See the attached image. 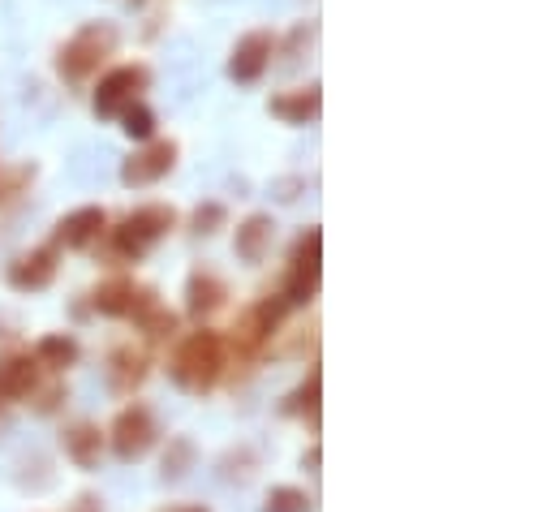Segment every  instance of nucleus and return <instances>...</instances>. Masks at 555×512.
Returning a JSON list of instances; mask_svg holds the SVG:
<instances>
[{"mask_svg":"<svg viewBox=\"0 0 555 512\" xmlns=\"http://www.w3.org/2000/svg\"><path fill=\"white\" fill-rule=\"evenodd\" d=\"M319 272H323V233L306 229L302 241L293 246V267L284 280V302H310L319 293Z\"/></svg>","mask_w":555,"mask_h":512,"instance_id":"39448f33","label":"nucleus"},{"mask_svg":"<svg viewBox=\"0 0 555 512\" xmlns=\"http://www.w3.org/2000/svg\"><path fill=\"white\" fill-rule=\"evenodd\" d=\"M168 512H207V508H194V504H185V508H168Z\"/></svg>","mask_w":555,"mask_h":512,"instance_id":"393cba45","label":"nucleus"},{"mask_svg":"<svg viewBox=\"0 0 555 512\" xmlns=\"http://www.w3.org/2000/svg\"><path fill=\"white\" fill-rule=\"evenodd\" d=\"M263 512H310V495L297 491V487H276L272 495H267Z\"/></svg>","mask_w":555,"mask_h":512,"instance_id":"aec40b11","label":"nucleus"},{"mask_svg":"<svg viewBox=\"0 0 555 512\" xmlns=\"http://www.w3.org/2000/svg\"><path fill=\"white\" fill-rule=\"evenodd\" d=\"M104 207H78L74 216H65L61 224H56V246H65V250H87L91 241L104 233Z\"/></svg>","mask_w":555,"mask_h":512,"instance_id":"1a4fd4ad","label":"nucleus"},{"mask_svg":"<svg viewBox=\"0 0 555 512\" xmlns=\"http://www.w3.org/2000/svg\"><path fill=\"white\" fill-rule=\"evenodd\" d=\"M190 461H194V448L185 444V439H177V444H173V452H168V457H164V474H168V478H181L185 469H190Z\"/></svg>","mask_w":555,"mask_h":512,"instance_id":"4be33fe9","label":"nucleus"},{"mask_svg":"<svg viewBox=\"0 0 555 512\" xmlns=\"http://www.w3.org/2000/svg\"><path fill=\"white\" fill-rule=\"evenodd\" d=\"M323 112V95L319 87H302V91H284L272 99V117H280L284 125H315Z\"/></svg>","mask_w":555,"mask_h":512,"instance_id":"9d476101","label":"nucleus"},{"mask_svg":"<svg viewBox=\"0 0 555 512\" xmlns=\"http://www.w3.org/2000/svg\"><path fill=\"white\" fill-rule=\"evenodd\" d=\"M319 383H323V375L319 371H310V379H306V388L302 392H297L293 396V414H302V409H306V414H315V409H319Z\"/></svg>","mask_w":555,"mask_h":512,"instance_id":"412c9836","label":"nucleus"},{"mask_svg":"<svg viewBox=\"0 0 555 512\" xmlns=\"http://www.w3.org/2000/svg\"><path fill=\"white\" fill-rule=\"evenodd\" d=\"M224 371V340L216 332H190L181 340L177 358L168 362V375H173L177 388L203 396L207 388H216V379Z\"/></svg>","mask_w":555,"mask_h":512,"instance_id":"f257e3e1","label":"nucleus"},{"mask_svg":"<svg viewBox=\"0 0 555 512\" xmlns=\"http://www.w3.org/2000/svg\"><path fill=\"white\" fill-rule=\"evenodd\" d=\"M35 392V362L5 358L0 362V396H31Z\"/></svg>","mask_w":555,"mask_h":512,"instance_id":"dca6fc26","label":"nucleus"},{"mask_svg":"<svg viewBox=\"0 0 555 512\" xmlns=\"http://www.w3.org/2000/svg\"><path fill=\"white\" fill-rule=\"evenodd\" d=\"M173 207H160V203H151V207H138L134 216H125V224L117 229V250L125 254V259H138V254H147L155 241H160L168 229H173Z\"/></svg>","mask_w":555,"mask_h":512,"instance_id":"20e7f679","label":"nucleus"},{"mask_svg":"<svg viewBox=\"0 0 555 512\" xmlns=\"http://www.w3.org/2000/svg\"><path fill=\"white\" fill-rule=\"evenodd\" d=\"M112 48H117V31L104 22H87L82 31H74L65 39L61 56H56V69H61L69 82H82L104 65V56H112Z\"/></svg>","mask_w":555,"mask_h":512,"instance_id":"f03ea898","label":"nucleus"},{"mask_svg":"<svg viewBox=\"0 0 555 512\" xmlns=\"http://www.w3.org/2000/svg\"><path fill=\"white\" fill-rule=\"evenodd\" d=\"M35 358L44 366H52V371H65V366L78 362V340L74 336H44L35 349Z\"/></svg>","mask_w":555,"mask_h":512,"instance_id":"a211bd4d","label":"nucleus"},{"mask_svg":"<svg viewBox=\"0 0 555 512\" xmlns=\"http://www.w3.org/2000/svg\"><path fill=\"white\" fill-rule=\"evenodd\" d=\"M185 297H190V310L198 319L211 315V310H220L224 306V297H229V289H224V280L220 276H211V272H194L190 276V289H185Z\"/></svg>","mask_w":555,"mask_h":512,"instance_id":"4468645a","label":"nucleus"},{"mask_svg":"<svg viewBox=\"0 0 555 512\" xmlns=\"http://www.w3.org/2000/svg\"><path fill=\"white\" fill-rule=\"evenodd\" d=\"M142 375H147V358L134 349H121V353H112V366H108V379H112V388H121V392H130L142 383Z\"/></svg>","mask_w":555,"mask_h":512,"instance_id":"f3484780","label":"nucleus"},{"mask_svg":"<svg viewBox=\"0 0 555 512\" xmlns=\"http://www.w3.org/2000/svg\"><path fill=\"white\" fill-rule=\"evenodd\" d=\"M173 164H177V142H147L121 164V181L125 186H155L160 177L173 173Z\"/></svg>","mask_w":555,"mask_h":512,"instance_id":"6e6552de","label":"nucleus"},{"mask_svg":"<svg viewBox=\"0 0 555 512\" xmlns=\"http://www.w3.org/2000/svg\"><path fill=\"white\" fill-rule=\"evenodd\" d=\"M74 512H104V508H99V500H95V495H78Z\"/></svg>","mask_w":555,"mask_h":512,"instance_id":"b1692460","label":"nucleus"},{"mask_svg":"<svg viewBox=\"0 0 555 512\" xmlns=\"http://www.w3.org/2000/svg\"><path fill=\"white\" fill-rule=\"evenodd\" d=\"M147 65H117V69H108L104 78H99V87H95V112L99 117H121L130 104H138L142 91H147Z\"/></svg>","mask_w":555,"mask_h":512,"instance_id":"7ed1b4c3","label":"nucleus"},{"mask_svg":"<svg viewBox=\"0 0 555 512\" xmlns=\"http://www.w3.org/2000/svg\"><path fill=\"white\" fill-rule=\"evenodd\" d=\"M272 56H276V35L272 31L241 35L237 44H233V52H229V78L237 82V87H254V82L267 74Z\"/></svg>","mask_w":555,"mask_h":512,"instance_id":"423d86ee","label":"nucleus"},{"mask_svg":"<svg viewBox=\"0 0 555 512\" xmlns=\"http://www.w3.org/2000/svg\"><path fill=\"white\" fill-rule=\"evenodd\" d=\"M65 457L74 461L78 469H91V465H99V452H104V435H99V426H91V422H78V426H69L65 431Z\"/></svg>","mask_w":555,"mask_h":512,"instance_id":"f8f14e48","label":"nucleus"},{"mask_svg":"<svg viewBox=\"0 0 555 512\" xmlns=\"http://www.w3.org/2000/svg\"><path fill=\"white\" fill-rule=\"evenodd\" d=\"M272 216H250L246 224L237 229V254L246 263H263L267 250H272Z\"/></svg>","mask_w":555,"mask_h":512,"instance_id":"ddd939ff","label":"nucleus"},{"mask_svg":"<svg viewBox=\"0 0 555 512\" xmlns=\"http://www.w3.org/2000/svg\"><path fill=\"white\" fill-rule=\"evenodd\" d=\"M52 276H56V246H44V250L22 254V259L13 263V272H9L13 289H31V293H35V289H48Z\"/></svg>","mask_w":555,"mask_h":512,"instance_id":"9b49d317","label":"nucleus"},{"mask_svg":"<svg viewBox=\"0 0 555 512\" xmlns=\"http://www.w3.org/2000/svg\"><path fill=\"white\" fill-rule=\"evenodd\" d=\"M220 224H224V207L220 203H207V207L194 211V233H216Z\"/></svg>","mask_w":555,"mask_h":512,"instance_id":"5701e85b","label":"nucleus"},{"mask_svg":"<svg viewBox=\"0 0 555 512\" xmlns=\"http://www.w3.org/2000/svg\"><path fill=\"white\" fill-rule=\"evenodd\" d=\"M151 444H155V418H151V409H142V405L121 409V418L112 422V448H117V457L121 461H138V457H147Z\"/></svg>","mask_w":555,"mask_h":512,"instance_id":"0eeeda50","label":"nucleus"},{"mask_svg":"<svg viewBox=\"0 0 555 512\" xmlns=\"http://www.w3.org/2000/svg\"><path fill=\"white\" fill-rule=\"evenodd\" d=\"M134 302H138V289L130 280H108V284H99V293H95V310L99 315H130L134 310Z\"/></svg>","mask_w":555,"mask_h":512,"instance_id":"2eb2a0df","label":"nucleus"},{"mask_svg":"<svg viewBox=\"0 0 555 512\" xmlns=\"http://www.w3.org/2000/svg\"><path fill=\"white\" fill-rule=\"evenodd\" d=\"M121 130L130 134V138L151 142V138H155V112H151V108L138 99V104H130V108L121 112Z\"/></svg>","mask_w":555,"mask_h":512,"instance_id":"6ab92c4d","label":"nucleus"}]
</instances>
